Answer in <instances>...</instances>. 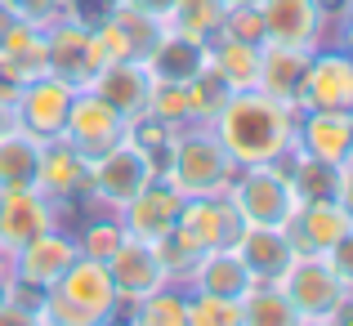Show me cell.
<instances>
[{"label": "cell", "mask_w": 353, "mask_h": 326, "mask_svg": "<svg viewBox=\"0 0 353 326\" xmlns=\"http://www.w3.org/2000/svg\"><path fill=\"white\" fill-rule=\"evenodd\" d=\"M90 90H94V94L103 99L112 112H121L125 121H134V116H143V112H148L152 77H148L143 63H108V68L94 72Z\"/></svg>", "instance_id": "21"}, {"label": "cell", "mask_w": 353, "mask_h": 326, "mask_svg": "<svg viewBox=\"0 0 353 326\" xmlns=\"http://www.w3.org/2000/svg\"><path fill=\"white\" fill-rule=\"evenodd\" d=\"M108 273H112V286H117L121 300H143V295L170 286V277L157 264L152 246H148V241H134V237L121 241V250L108 259Z\"/></svg>", "instance_id": "20"}, {"label": "cell", "mask_w": 353, "mask_h": 326, "mask_svg": "<svg viewBox=\"0 0 353 326\" xmlns=\"http://www.w3.org/2000/svg\"><path fill=\"white\" fill-rule=\"evenodd\" d=\"M117 5H130V9H139V14H152V18L165 23V14L174 9V0H117Z\"/></svg>", "instance_id": "42"}, {"label": "cell", "mask_w": 353, "mask_h": 326, "mask_svg": "<svg viewBox=\"0 0 353 326\" xmlns=\"http://www.w3.org/2000/svg\"><path fill=\"white\" fill-rule=\"evenodd\" d=\"M72 99H77V90L68 85V81H59V77H36V81H27L23 90H18V103H14V125L18 130H27L32 139H59L63 134V125H68V108H72Z\"/></svg>", "instance_id": "6"}, {"label": "cell", "mask_w": 353, "mask_h": 326, "mask_svg": "<svg viewBox=\"0 0 353 326\" xmlns=\"http://www.w3.org/2000/svg\"><path fill=\"white\" fill-rule=\"evenodd\" d=\"M228 201L237 206L241 219L259 223V228H286V219L300 206V197L291 188V174L277 161L241 165V174H233V183H228Z\"/></svg>", "instance_id": "3"}, {"label": "cell", "mask_w": 353, "mask_h": 326, "mask_svg": "<svg viewBox=\"0 0 353 326\" xmlns=\"http://www.w3.org/2000/svg\"><path fill=\"white\" fill-rule=\"evenodd\" d=\"M0 326H41L36 309H23V304H5L0 309Z\"/></svg>", "instance_id": "41"}, {"label": "cell", "mask_w": 353, "mask_h": 326, "mask_svg": "<svg viewBox=\"0 0 353 326\" xmlns=\"http://www.w3.org/2000/svg\"><path fill=\"white\" fill-rule=\"evenodd\" d=\"M63 139H68V143L77 147L85 161H94V156H103L112 143L125 139V116L112 112L103 99L94 94V90L85 85V90H77V99H72V108H68Z\"/></svg>", "instance_id": "7"}, {"label": "cell", "mask_w": 353, "mask_h": 326, "mask_svg": "<svg viewBox=\"0 0 353 326\" xmlns=\"http://www.w3.org/2000/svg\"><path fill=\"white\" fill-rule=\"evenodd\" d=\"M9 9L14 23H32V27H50L63 18V0H0Z\"/></svg>", "instance_id": "38"}, {"label": "cell", "mask_w": 353, "mask_h": 326, "mask_svg": "<svg viewBox=\"0 0 353 326\" xmlns=\"http://www.w3.org/2000/svg\"><path fill=\"white\" fill-rule=\"evenodd\" d=\"M5 125H14V116H9V112H0V130H5Z\"/></svg>", "instance_id": "48"}, {"label": "cell", "mask_w": 353, "mask_h": 326, "mask_svg": "<svg viewBox=\"0 0 353 326\" xmlns=\"http://www.w3.org/2000/svg\"><path fill=\"white\" fill-rule=\"evenodd\" d=\"M148 112H152L157 121H165L170 130L188 125V90L179 85V81H152V94H148Z\"/></svg>", "instance_id": "35"}, {"label": "cell", "mask_w": 353, "mask_h": 326, "mask_svg": "<svg viewBox=\"0 0 353 326\" xmlns=\"http://www.w3.org/2000/svg\"><path fill=\"white\" fill-rule=\"evenodd\" d=\"M241 326H300V313L277 282H255L241 295Z\"/></svg>", "instance_id": "28"}, {"label": "cell", "mask_w": 353, "mask_h": 326, "mask_svg": "<svg viewBox=\"0 0 353 326\" xmlns=\"http://www.w3.org/2000/svg\"><path fill=\"white\" fill-rule=\"evenodd\" d=\"M336 206L345 210V219L353 223V161L340 165V183H336Z\"/></svg>", "instance_id": "40"}, {"label": "cell", "mask_w": 353, "mask_h": 326, "mask_svg": "<svg viewBox=\"0 0 353 326\" xmlns=\"http://www.w3.org/2000/svg\"><path fill=\"white\" fill-rule=\"evenodd\" d=\"M81 250H77V241L72 237H63L59 228H50V232H41L36 241H27L23 250H14V277L18 282H27V286H41V291H50L54 282H59L63 273H68V264L77 259Z\"/></svg>", "instance_id": "16"}, {"label": "cell", "mask_w": 353, "mask_h": 326, "mask_svg": "<svg viewBox=\"0 0 353 326\" xmlns=\"http://www.w3.org/2000/svg\"><path fill=\"white\" fill-rule=\"evenodd\" d=\"M45 59H50V77L68 81L72 90H85L94 81V59H90V27H81L77 18L68 23H50L45 32Z\"/></svg>", "instance_id": "14"}, {"label": "cell", "mask_w": 353, "mask_h": 326, "mask_svg": "<svg viewBox=\"0 0 353 326\" xmlns=\"http://www.w3.org/2000/svg\"><path fill=\"white\" fill-rule=\"evenodd\" d=\"M5 304H9V277L0 273V309H5Z\"/></svg>", "instance_id": "46"}, {"label": "cell", "mask_w": 353, "mask_h": 326, "mask_svg": "<svg viewBox=\"0 0 353 326\" xmlns=\"http://www.w3.org/2000/svg\"><path fill=\"white\" fill-rule=\"evenodd\" d=\"M291 143H300L304 156H318V161L345 165L349 161V112H295V134Z\"/></svg>", "instance_id": "18"}, {"label": "cell", "mask_w": 353, "mask_h": 326, "mask_svg": "<svg viewBox=\"0 0 353 326\" xmlns=\"http://www.w3.org/2000/svg\"><path fill=\"white\" fill-rule=\"evenodd\" d=\"M228 5H259V0H228Z\"/></svg>", "instance_id": "49"}, {"label": "cell", "mask_w": 353, "mask_h": 326, "mask_svg": "<svg viewBox=\"0 0 353 326\" xmlns=\"http://www.w3.org/2000/svg\"><path fill=\"white\" fill-rule=\"evenodd\" d=\"M50 72V59H45V27H32V23H9L0 32V77L27 81L45 77Z\"/></svg>", "instance_id": "23"}, {"label": "cell", "mask_w": 353, "mask_h": 326, "mask_svg": "<svg viewBox=\"0 0 353 326\" xmlns=\"http://www.w3.org/2000/svg\"><path fill=\"white\" fill-rule=\"evenodd\" d=\"M353 228L345 210L336 201H300L295 215L286 219V237H291L295 255H327L340 237Z\"/></svg>", "instance_id": "17"}, {"label": "cell", "mask_w": 353, "mask_h": 326, "mask_svg": "<svg viewBox=\"0 0 353 326\" xmlns=\"http://www.w3.org/2000/svg\"><path fill=\"white\" fill-rule=\"evenodd\" d=\"M259 18H264V45H295V50H313L327 27L318 0H259Z\"/></svg>", "instance_id": "13"}, {"label": "cell", "mask_w": 353, "mask_h": 326, "mask_svg": "<svg viewBox=\"0 0 353 326\" xmlns=\"http://www.w3.org/2000/svg\"><path fill=\"white\" fill-rule=\"evenodd\" d=\"M179 210H183V197L170 188V183L148 179L143 188L121 206V228H125V237H134V241H157L179 223Z\"/></svg>", "instance_id": "10"}, {"label": "cell", "mask_w": 353, "mask_h": 326, "mask_svg": "<svg viewBox=\"0 0 353 326\" xmlns=\"http://www.w3.org/2000/svg\"><path fill=\"white\" fill-rule=\"evenodd\" d=\"M237 165L233 156L224 152L210 130H192V134H174L170 143V161H165V183L188 197H224L228 183H233Z\"/></svg>", "instance_id": "2"}, {"label": "cell", "mask_w": 353, "mask_h": 326, "mask_svg": "<svg viewBox=\"0 0 353 326\" xmlns=\"http://www.w3.org/2000/svg\"><path fill=\"white\" fill-rule=\"evenodd\" d=\"M183 309H188V326H241V300L192 291L183 300Z\"/></svg>", "instance_id": "34"}, {"label": "cell", "mask_w": 353, "mask_h": 326, "mask_svg": "<svg viewBox=\"0 0 353 326\" xmlns=\"http://www.w3.org/2000/svg\"><path fill=\"white\" fill-rule=\"evenodd\" d=\"M148 179H157V165L148 161V152L139 143H130V139H121L103 156L90 161V197L108 201V206H117V210L125 206Z\"/></svg>", "instance_id": "4"}, {"label": "cell", "mask_w": 353, "mask_h": 326, "mask_svg": "<svg viewBox=\"0 0 353 326\" xmlns=\"http://www.w3.org/2000/svg\"><path fill=\"white\" fill-rule=\"evenodd\" d=\"M345 36H349V45H353V0H349V9H345Z\"/></svg>", "instance_id": "45"}, {"label": "cell", "mask_w": 353, "mask_h": 326, "mask_svg": "<svg viewBox=\"0 0 353 326\" xmlns=\"http://www.w3.org/2000/svg\"><path fill=\"white\" fill-rule=\"evenodd\" d=\"M36 188L50 201H77L90 197V161L68 143V139H45L41 165H36Z\"/></svg>", "instance_id": "12"}, {"label": "cell", "mask_w": 353, "mask_h": 326, "mask_svg": "<svg viewBox=\"0 0 353 326\" xmlns=\"http://www.w3.org/2000/svg\"><path fill=\"white\" fill-rule=\"evenodd\" d=\"M130 326H188V309H183V295H174L170 286L134 300L130 309Z\"/></svg>", "instance_id": "33"}, {"label": "cell", "mask_w": 353, "mask_h": 326, "mask_svg": "<svg viewBox=\"0 0 353 326\" xmlns=\"http://www.w3.org/2000/svg\"><path fill=\"white\" fill-rule=\"evenodd\" d=\"M309 54L313 50H295V45H264V50H259V81H255V90L300 112V85H304Z\"/></svg>", "instance_id": "22"}, {"label": "cell", "mask_w": 353, "mask_h": 326, "mask_svg": "<svg viewBox=\"0 0 353 326\" xmlns=\"http://www.w3.org/2000/svg\"><path fill=\"white\" fill-rule=\"evenodd\" d=\"M188 282L197 286V291H206V295L241 300V295L255 286V277L246 273V264L237 259V250H206V255H201V264L192 268Z\"/></svg>", "instance_id": "25"}, {"label": "cell", "mask_w": 353, "mask_h": 326, "mask_svg": "<svg viewBox=\"0 0 353 326\" xmlns=\"http://www.w3.org/2000/svg\"><path fill=\"white\" fill-rule=\"evenodd\" d=\"M224 14H228V0H174V9L165 14V27L188 41H215L219 27H224Z\"/></svg>", "instance_id": "29"}, {"label": "cell", "mask_w": 353, "mask_h": 326, "mask_svg": "<svg viewBox=\"0 0 353 326\" xmlns=\"http://www.w3.org/2000/svg\"><path fill=\"white\" fill-rule=\"evenodd\" d=\"M5 259H9V255H5V250H0V268H5Z\"/></svg>", "instance_id": "51"}, {"label": "cell", "mask_w": 353, "mask_h": 326, "mask_svg": "<svg viewBox=\"0 0 353 326\" xmlns=\"http://www.w3.org/2000/svg\"><path fill=\"white\" fill-rule=\"evenodd\" d=\"M121 241H125V228H121V219H103V223H85V232H81L77 250L85 259H112L121 250Z\"/></svg>", "instance_id": "36"}, {"label": "cell", "mask_w": 353, "mask_h": 326, "mask_svg": "<svg viewBox=\"0 0 353 326\" xmlns=\"http://www.w3.org/2000/svg\"><path fill=\"white\" fill-rule=\"evenodd\" d=\"M174 228H183L201 250H233L241 228H246V219L237 215V206L224 192V197H188Z\"/></svg>", "instance_id": "11"}, {"label": "cell", "mask_w": 353, "mask_h": 326, "mask_svg": "<svg viewBox=\"0 0 353 326\" xmlns=\"http://www.w3.org/2000/svg\"><path fill=\"white\" fill-rule=\"evenodd\" d=\"M219 32L233 36V41H246V45H264V18H259V5H228Z\"/></svg>", "instance_id": "37"}, {"label": "cell", "mask_w": 353, "mask_h": 326, "mask_svg": "<svg viewBox=\"0 0 353 326\" xmlns=\"http://www.w3.org/2000/svg\"><path fill=\"white\" fill-rule=\"evenodd\" d=\"M322 322H327V326H353V295H349V291L340 295V304H336V309H331Z\"/></svg>", "instance_id": "43"}, {"label": "cell", "mask_w": 353, "mask_h": 326, "mask_svg": "<svg viewBox=\"0 0 353 326\" xmlns=\"http://www.w3.org/2000/svg\"><path fill=\"white\" fill-rule=\"evenodd\" d=\"M259 50L264 45H246V41H233V36L219 32L215 41H206V59L219 77L228 81V90H255L259 81Z\"/></svg>", "instance_id": "26"}, {"label": "cell", "mask_w": 353, "mask_h": 326, "mask_svg": "<svg viewBox=\"0 0 353 326\" xmlns=\"http://www.w3.org/2000/svg\"><path fill=\"white\" fill-rule=\"evenodd\" d=\"M300 326H327V322H300Z\"/></svg>", "instance_id": "50"}, {"label": "cell", "mask_w": 353, "mask_h": 326, "mask_svg": "<svg viewBox=\"0 0 353 326\" xmlns=\"http://www.w3.org/2000/svg\"><path fill=\"white\" fill-rule=\"evenodd\" d=\"M322 259H327L331 273H336L340 282H345V291H353V228H349L345 237H340V241H336V246H331Z\"/></svg>", "instance_id": "39"}, {"label": "cell", "mask_w": 353, "mask_h": 326, "mask_svg": "<svg viewBox=\"0 0 353 326\" xmlns=\"http://www.w3.org/2000/svg\"><path fill=\"white\" fill-rule=\"evenodd\" d=\"M148 246H152L157 264L165 268V277H183V282L192 277V268H197V264H201V255H206V250H201V246H197V241H192L183 228H170L165 237L148 241Z\"/></svg>", "instance_id": "32"}, {"label": "cell", "mask_w": 353, "mask_h": 326, "mask_svg": "<svg viewBox=\"0 0 353 326\" xmlns=\"http://www.w3.org/2000/svg\"><path fill=\"white\" fill-rule=\"evenodd\" d=\"M201 63H206V45L201 41H188V36H179V32H170L165 27V36L157 41V50L143 59V68H148V77L152 81H192L201 72Z\"/></svg>", "instance_id": "24"}, {"label": "cell", "mask_w": 353, "mask_h": 326, "mask_svg": "<svg viewBox=\"0 0 353 326\" xmlns=\"http://www.w3.org/2000/svg\"><path fill=\"white\" fill-rule=\"evenodd\" d=\"M54 291L63 295V300H72L77 309H85L94 322H103L108 313L117 309V286H112V273H108V264L103 259H85V255H77L68 264V273L54 282Z\"/></svg>", "instance_id": "15"}, {"label": "cell", "mask_w": 353, "mask_h": 326, "mask_svg": "<svg viewBox=\"0 0 353 326\" xmlns=\"http://www.w3.org/2000/svg\"><path fill=\"white\" fill-rule=\"evenodd\" d=\"M183 90H188V116H192V121H206V125L219 116V108L233 99L228 81L219 77L215 68H210V59L201 63V72H197L192 81H183Z\"/></svg>", "instance_id": "31"}, {"label": "cell", "mask_w": 353, "mask_h": 326, "mask_svg": "<svg viewBox=\"0 0 353 326\" xmlns=\"http://www.w3.org/2000/svg\"><path fill=\"white\" fill-rule=\"evenodd\" d=\"M210 134L224 143L233 165H264L282 161L291 152L295 134V108L277 103V99L259 94V90H237L219 116L210 121Z\"/></svg>", "instance_id": "1"}, {"label": "cell", "mask_w": 353, "mask_h": 326, "mask_svg": "<svg viewBox=\"0 0 353 326\" xmlns=\"http://www.w3.org/2000/svg\"><path fill=\"white\" fill-rule=\"evenodd\" d=\"M36 165H41V139H32L18 125L0 130V188L36 183Z\"/></svg>", "instance_id": "27"}, {"label": "cell", "mask_w": 353, "mask_h": 326, "mask_svg": "<svg viewBox=\"0 0 353 326\" xmlns=\"http://www.w3.org/2000/svg\"><path fill=\"white\" fill-rule=\"evenodd\" d=\"M237 259L246 264V273L255 282H282V273L295 264V246L286 237V228H259V223H246L237 237Z\"/></svg>", "instance_id": "19"}, {"label": "cell", "mask_w": 353, "mask_h": 326, "mask_svg": "<svg viewBox=\"0 0 353 326\" xmlns=\"http://www.w3.org/2000/svg\"><path fill=\"white\" fill-rule=\"evenodd\" d=\"M349 161H353V112H349Z\"/></svg>", "instance_id": "47"}, {"label": "cell", "mask_w": 353, "mask_h": 326, "mask_svg": "<svg viewBox=\"0 0 353 326\" xmlns=\"http://www.w3.org/2000/svg\"><path fill=\"white\" fill-rule=\"evenodd\" d=\"M318 9H322V18H345L349 0H318Z\"/></svg>", "instance_id": "44"}, {"label": "cell", "mask_w": 353, "mask_h": 326, "mask_svg": "<svg viewBox=\"0 0 353 326\" xmlns=\"http://www.w3.org/2000/svg\"><path fill=\"white\" fill-rule=\"evenodd\" d=\"M50 228H54V206L36 183L0 188V250H5V255L23 250L27 241H36Z\"/></svg>", "instance_id": "9"}, {"label": "cell", "mask_w": 353, "mask_h": 326, "mask_svg": "<svg viewBox=\"0 0 353 326\" xmlns=\"http://www.w3.org/2000/svg\"><path fill=\"white\" fill-rule=\"evenodd\" d=\"M353 112V54L349 50H313L300 85V112Z\"/></svg>", "instance_id": "8"}, {"label": "cell", "mask_w": 353, "mask_h": 326, "mask_svg": "<svg viewBox=\"0 0 353 326\" xmlns=\"http://www.w3.org/2000/svg\"><path fill=\"white\" fill-rule=\"evenodd\" d=\"M277 286H282L286 300L295 304L300 322H322L340 304V295H345V282L331 273V264L322 255H295V264L282 273Z\"/></svg>", "instance_id": "5"}, {"label": "cell", "mask_w": 353, "mask_h": 326, "mask_svg": "<svg viewBox=\"0 0 353 326\" xmlns=\"http://www.w3.org/2000/svg\"><path fill=\"white\" fill-rule=\"evenodd\" d=\"M286 174H291V188H295V197H300V201H336L340 165L295 152V161L286 165Z\"/></svg>", "instance_id": "30"}]
</instances>
